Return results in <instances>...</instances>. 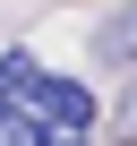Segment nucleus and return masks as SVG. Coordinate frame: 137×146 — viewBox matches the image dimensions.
Masks as SVG:
<instances>
[{
	"label": "nucleus",
	"mask_w": 137,
	"mask_h": 146,
	"mask_svg": "<svg viewBox=\"0 0 137 146\" xmlns=\"http://www.w3.org/2000/svg\"><path fill=\"white\" fill-rule=\"evenodd\" d=\"M34 120H43V129H94V86H86V78H51V69H43Z\"/></svg>",
	"instance_id": "obj_1"
},
{
	"label": "nucleus",
	"mask_w": 137,
	"mask_h": 146,
	"mask_svg": "<svg viewBox=\"0 0 137 146\" xmlns=\"http://www.w3.org/2000/svg\"><path fill=\"white\" fill-rule=\"evenodd\" d=\"M94 60H103V69H137V0L103 17V35H94Z\"/></svg>",
	"instance_id": "obj_2"
},
{
	"label": "nucleus",
	"mask_w": 137,
	"mask_h": 146,
	"mask_svg": "<svg viewBox=\"0 0 137 146\" xmlns=\"http://www.w3.org/2000/svg\"><path fill=\"white\" fill-rule=\"evenodd\" d=\"M34 86H43V60L34 52H0V103H26L34 112Z\"/></svg>",
	"instance_id": "obj_3"
},
{
	"label": "nucleus",
	"mask_w": 137,
	"mask_h": 146,
	"mask_svg": "<svg viewBox=\"0 0 137 146\" xmlns=\"http://www.w3.org/2000/svg\"><path fill=\"white\" fill-rule=\"evenodd\" d=\"M0 146H43V120L26 103H0Z\"/></svg>",
	"instance_id": "obj_4"
},
{
	"label": "nucleus",
	"mask_w": 137,
	"mask_h": 146,
	"mask_svg": "<svg viewBox=\"0 0 137 146\" xmlns=\"http://www.w3.org/2000/svg\"><path fill=\"white\" fill-rule=\"evenodd\" d=\"M111 137H120V146H137V86L111 103Z\"/></svg>",
	"instance_id": "obj_5"
},
{
	"label": "nucleus",
	"mask_w": 137,
	"mask_h": 146,
	"mask_svg": "<svg viewBox=\"0 0 137 146\" xmlns=\"http://www.w3.org/2000/svg\"><path fill=\"white\" fill-rule=\"evenodd\" d=\"M43 146H86V129H43Z\"/></svg>",
	"instance_id": "obj_6"
}]
</instances>
